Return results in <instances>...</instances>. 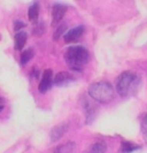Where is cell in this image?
Wrapping results in <instances>:
<instances>
[{
    "label": "cell",
    "mask_w": 147,
    "mask_h": 153,
    "mask_svg": "<svg viewBox=\"0 0 147 153\" xmlns=\"http://www.w3.org/2000/svg\"><path fill=\"white\" fill-rule=\"evenodd\" d=\"M89 52L82 46H70L64 53V60L67 66L72 71H81L89 62Z\"/></svg>",
    "instance_id": "obj_2"
},
{
    "label": "cell",
    "mask_w": 147,
    "mask_h": 153,
    "mask_svg": "<svg viewBox=\"0 0 147 153\" xmlns=\"http://www.w3.org/2000/svg\"><path fill=\"white\" fill-rule=\"evenodd\" d=\"M33 53H35V52H33V50H32V48H28V50L23 51L22 54H21V63H22L23 66L24 65H27V63L32 59Z\"/></svg>",
    "instance_id": "obj_14"
},
{
    "label": "cell",
    "mask_w": 147,
    "mask_h": 153,
    "mask_svg": "<svg viewBox=\"0 0 147 153\" xmlns=\"http://www.w3.org/2000/svg\"><path fill=\"white\" fill-rule=\"evenodd\" d=\"M89 96L98 102L106 104L114 99L115 90L110 83L106 82V81H100V82H97V83L90 85Z\"/></svg>",
    "instance_id": "obj_3"
},
{
    "label": "cell",
    "mask_w": 147,
    "mask_h": 153,
    "mask_svg": "<svg viewBox=\"0 0 147 153\" xmlns=\"http://www.w3.org/2000/svg\"><path fill=\"white\" fill-rule=\"evenodd\" d=\"M141 132H143L144 139L147 143V113L143 115V119H141Z\"/></svg>",
    "instance_id": "obj_16"
},
{
    "label": "cell",
    "mask_w": 147,
    "mask_h": 153,
    "mask_svg": "<svg viewBox=\"0 0 147 153\" xmlns=\"http://www.w3.org/2000/svg\"><path fill=\"white\" fill-rule=\"evenodd\" d=\"M72 81H74V77L71 76L69 73L60 71L53 78V84L58 85V86H63V85H67L68 83L72 82Z\"/></svg>",
    "instance_id": "obj_7"
},
{
    "label": "cell",
    "mask_w": 147,
    "mask_h": 153,
    "mask_svg": "<svg viewBox=\"0 0 147 153\" xmlns=\"http://www.w3.org/2000/svg\"><path fill=\"white\" fill-rule=\"evenodd\" d=\"M84 31H85V28H84L83 25H78L76 28L71 29V30H69L67 33L63 35L64 42L68 43V44H69V43H75V42H77L78 39L83 36Z\"/></svg>",
    "instance_id": "obj_5"
},
{
    "label": "cell",
    "mask_w": 147,
    "mask_h": 153,
    "mask_svg": "<svg viewBox=\"0 0 147 153\" xmlns=\"http://www.w3.org/2000/svg\"><path fill=\"white\" fill-rule=\"evenodd\" d=\"M28 15H29V20H30V21H36V20L38 19V15H39V5L37 4V2L32 4L30 7H29Z\"/></svg>",
    "instance_id": "obj_13"
},
{
    "label": "cell",
    "mask_w": 147,
    "mask_h": 153,
    "mask_svg": "<svg viewBox=\"0 0 147 153\" xmlns=\"http://www.w3.org/2000/svg\"><path fill=\"white\" fill-rule=\"evenodd\" d=\"M106 150H107L106 144L98 142V143H94V144H92L89 147L87 153H106Z\"/></svg>",
    "instance_id": "obj_11"
},
{
    "label": "cell",
    "mask_w": 147,
    "mask_h": 153,
    "mask_svg": "<svg viewBox=\"0 0 147 153\" xmlns=\"http://www.w3.org/2000/svg\"><path fill=\"white\" fill-rule=\"evenodd\" d=\"M66 25H60V27H58V29H56V31L54 32V37L53 38L54 39H59L61 36H63L64 35V30H66Z\"/></svg>",
    "instance_id": "obj_17"
},
{
    "label": "cell",
    "mask_w": 147,
    "mask_h": 153,
    "mask_svg": "<svg viewBox=\"0 0 147 153\" xmlns=\"http://www.w3.org/2000/svg\"><path fill=\"white\" fill-rule=\"evenodd\" d=\"M67 129H68L67 123H62L60 126L54 127V128L52 129V131H51V140H52V142L59 140V139L64 135V132L67 131Z\"/></svg>",
    "instance_id": "obj_8"
},
{
    "label": "cell",
    "mask_w": 147,
    "mask_h": 153,
    "mask_svg": "<svg viewBox=\"0 0 147 153\" xmlns=\"http://www.w3.org/2000/svg\"><path fill=\"white\" fill-rule=\"evenodd\" d=\"M53 85V73L51 69H47L44 71V75H43V78L39 83L38 90L40 93H45L47 92Z\"/></svg>",
    "instance_id": "obj_4"
},
{
    "label": "cell",
    "mask_w": 147,
    "mask_h": 153,
    "mask_svg": "<svg viewBox=\"0 0 147 153\" xmlns=\"http://www.w3.org/2000/svg\"><path fill=\"white\" fill-rule=\"evenodd\" d=\"M67 12V7L63 6L61 4H56L54 7H53V10H52V24L55 25L61 21L63 19V16Z\"/></svg>",
    "instance_id": "obj_6"
},
{
    "label": "cell",
    "mask_w": 147,
    "mask_h": 153,
    "mask_svg": "<svg viewBox=\"0 0 147 153\" xmlns=\"http://www.w3.org/2000/svg\"><path fill=\"white\" fill-rule=\"evenodd\" d=\"M25 27V24H24L22 21H15L14 22V29H15V31H17L18 32V30H21L22 28H24Z\"/></svg>",
    "instance_id": "obj_18"
},
{
    "label": "cell",
    "mask_w": 147,
    "mask_h": 153,
    "mask_svg": "<svg viewBox=\"0 0 147 153\" xmlns=\"http://www.w3.org/2000/svg\"><path fill=\"white\" fill-rule=\"evenodd\" d=\"M84 112H85L86 115V122H91L93 120V117H94L95 111H94V106L91 102H89L86 99H84Z\"/></svg>",
    "instance_id": "obj_10"
},
{
    "label": "cell",
    "mask_w": 147,
    "mask_h": 153,
    "mask_svg": "<svg viewBox=\"0 0 147 153\" xmlns=\"http://www.w3.org/2000/svg\"><path fill=\"white\" fill-rule=\"evenodd\" d=\"M28 39V35L24 31H18L15 35V50H22Z\"/></svg>",
    "instance_id": "obj_9"
},
{
    "label": "cell",
    "mask_w": 147,
    "mask_h": 153,
    "mask_svg": "<svg viewBox=\"0 0 147 153\" xmlns=\"http://www.w3.org/2000/svg\"><path fill=\"white\" fill-rule=\"evenodd\" d=\"M2 109H4V106H0V113L2 112Z\"/></svg>",
    "instance_id": "obj_19"
},
{
    "label": "cell",
    "mask_w": 147,
    "mask_h": 153,
    "mask_svg": "<svg viewBox=\"0 0 147 153\" xmlns=\"http://www.w3.org/2000/svg\"><path fill=\"white\" fill-rule=\"evenodd\" d=\"M140 146L136 145L133 143H130V142H123L122 145H121V152L122 153H131L136 150H139Z\"/></svg>",
    "instance_id": "obj_12"
},
{
    "label": "cell",
    "mask_w": 147,
    "mask_h": 153,
    "mask_svg": "<svg viewBox=\"0 0 147 153\" xmlns=\"http://www.w3.org/2000/svg\"><path fill=\"white\" fill-rule=\"evenodd\" d=\"M141 81L140 77L133 71H124L116 79V91L117 93L123 97L128 98L136 94L140 88Z\"/></svg>",
    "instance_id": "obj_1"
},
{
    "label": "cell",
    "mask_w": 147,
    "mask_h": 153,
    "mask_svg": "<svg viewBox=\"0 0 147 153\" xmlns=\"http://www.w3.org/2000/svg\"><path fill=\"white\" fill-rule=\"evenodd\" d=\"M75 147V144L74 143H66L64 145L59 146V149L56 150V153H70Z\"/></svg>",
    "instance_id": "obj_15"
}]
</instances>
